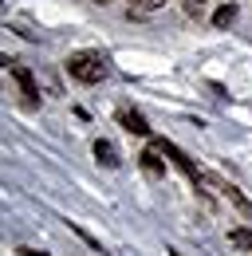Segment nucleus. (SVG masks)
<instances>
[{
	"label": "nucleus",
	"instance_id": "5",
	"mask_svg": "<svg viewBox=\"0 0 252 256\" xmlns=\"http://www.w3.org/2000/svg\"><path fill=\"white\" fill-rule=\"evenodd\" d=\"M118 122H122L126 134H138V138H146V134H150V122H146L138 110H118Z\"/></svg>",
	"mask_w": 252,
	"mask_h": 256
},
{
	"label": "nucleus",
	"instance_id": "8",
	"mask_svg": "<svg viewBox=\"0 0 252 256\" xmlns=\"http://www.w3.org/2000/svg\"><path fill=\"white\" fill-rule=\"evenodd\" d=\"M232 20H236V4H224V8L213 12V24H217V28H228Z\"/></svg>",
	"mask_w": 252,
	"mask_h": 256
},
{
	"label": "nucleus",
	"instance_id": "4",
	"mask_svg": "<svg viewBox=\"0 0 252 256\" xmlns=\"http://www.w3.org/2000/svg\"><path fill=\"white\" fill-rule=\"evenodd\" d=\"M8 71L16 75V83H20V91H24V98H28V102H36V98H40V87H36V75H32V71H28L24 64H12Z\"/></svg>",
	"mask_w": 252,
	"mask_h": 256
},
{
	"label": "nucleus",
	"instance_id": "15",
	"mask_svg": "<svg viewBox=\"0 0 252 256\" xmlns=\"http://www.w3.org/2000/svg\"><path fill=\"white\" fill-rule=\"evenodd\" d=\"M94 4H110V0H94Z\"/></svg>",
	"mask_w": 252,
	"mask_h": 256
},
{
	"label": "nucleus",
	"instance_id": "10",
	"mask_svg": "<svg viewBox=\"0 0 252 256\" xmlns=\"http://www.w3.org/2000/svg\"><path fill=\"white\" fill-rule=\"evenodd\" d=\"M130 4H134L138 12H154V8H162L166 0H130Z\"/></svg>",
	"mask_w": 252,
	"mask_h": 256
},
{
	"label": "nucleus",
	"instance_id": "14",
	"mask_svg": "<svg viewBox=\"0 0 252 256\" xmlns=\"http://www.w3.org/2000/svg\"><path fill=\"white\" fill-rule=\"evenodd\" d=\"M166 256H182V252H178V248H166Z\"/></svg>",
	"mask_w": 252,
	"mask_h": 256
},
{
	"label": "nucleus",
	"instance_id": "1",
	"mask_svg": "<svg viewBox=\"0 0 252 256\" xmlns=\"http://www.w3.org/2000/svg\"><path fill=\"white\" fill-rule=\"evenodd\" d=\"M67 75L71 79H79V83H102L106 79V71H110V64H106V56L102 52H75V56H67Z\"/></svg>",
	"mask_w": 252,
	"mask_h": 256
},
{
	"label": "nucleus",
	"instance_id": "13",
	"mask_svg": "<svg viewBox=\"0 0 252 256\" xmlns=\"http://www.w3.org/2000/svg\"><path fill=\"white\" fill-rule=\"evenodd\" d=\"M16 60H8V56H0V67H12Z\"/></svg>",
	"mask_w": 252,
	"mask_h": 256
},
{
	"label": "nucleus",
	"instance_id": "6",
	"mask_svg": "<svg viewBox=\"0 0 252 256\" xmlns=\"http://www.w3.org/2000/svg\"><path fill=\"white\" fill-rule=\"evenodd\" d=\"M94 162H98V166H106V170H118V150H114V142H106V138H98V142H94Z\"/></svg>",
	"mask_w": 252,
	"mask_h": 256
},
{
	"label": "nucleus",
	"instance_id": "12",
	"mask_svg": "<svg viewBox=\"0 0 252 256\" xmlns=\"http://www.w3.org/2000/svg\"><path fill=\"white\" fill-rule=\"evenodd\" d=\"M201 4H205V0H186V12H193V16H197V12H201Z\"/></svg>",
	"mask_w": 252,
	"mask_h": 256
},
{
	"label": "nucleus",
	"instance_id": "11",
	"mask_svg": "<svg viewBox=\"0 0 252 256\" xmlns=\"http://www.w3.org/2000/svg\"><path fill=\"white\" fill-rule=\"evenodd\" d=\"M16 256H52V252H40V248H28V244H20V248H16Z\"/></svg>",
	"mask_w": 252,
	"mask_h": 256
},
{
	"label": "nucleus",
	"instance_id": "2",
	"mask_svg": "<svg viewBox=\"0 0 252 256\" xmlns=\"http://www.w3.org/2000/svg\"><path fill=\"white\" fill-rule=\"evenodd\" d=\"M138 166H142L146 178H166V158H162L158 146H146V150L138 154Z\"/></svg>",
	"mask_w": 252,
	"mask_h": 256
},
{
	"label": "nucleus",
	"instance_id": "9",
	"mask_svg": "<svg viewBox=\"0 0 252 256\" xmlns=\"http://www.w3.org/2000/svg\"><path fill=\"white\" fill-rule=\"evenodd\" d=\"M67 224H71V228H75V232H79V236H83V240H87V244H91L94 252L102 256V244H98V240H94V236H91V232H87V228H83V224H75V221H67Z\"/></svg>",
	"mask_w": 252,
	"mask_h": 256
},
{
	"label": "nucleus",
	"instance_id": "7",
	"mask_svg": "<svg viewBox=\"0 0 252 256\" xmlns=\"http://www.w3.org/2000/svg\"><path fill=\"white\" fill-rule=\"evenodd\" d=\"M228 244L232 248H252V228H228Z\"/></svg>",
	"mask_w": 252,
	"mask_h": 256
},
{
	"label": "nucleus",
	"instance_id": "3",
	"mask_svg": "<svg viewBox=\"0 0 252 256\" xmlns=\"http://www.w3.org/2000/svg\"><path fill=\"white\" fill-rule=\"evenodd\" d=\"M209 186H213V190H220L228 201H232V205H236V209H240V213H252V201H248L240 190H236L232 182H220V178H213V174H209Z\"/></svg>",
	"mask_w": 252,
	"mask_h": 256
}]
</instances>
